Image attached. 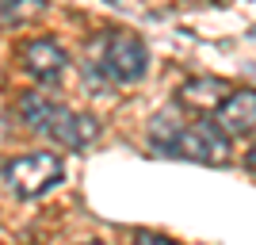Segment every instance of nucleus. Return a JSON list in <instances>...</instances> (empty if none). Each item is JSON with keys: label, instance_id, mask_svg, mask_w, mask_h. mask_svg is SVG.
Listing matches in <instances>:
<instances>
[{"label": "nucleus", "instance_id": "nucleus-1", "mask_svg": "<svg viewBox=\"0 0 256 245\" xmlns=\"http://www.w3.org/2000/svg\"><path fill=\"white\" fill-rule=\"evenodd\" d=\"M62 172L65 165L58 153H23V157L4 165V184L16 199H34V195L50 192L62 180Z\"/></svg>", "mask_w": 256, "mask_h": 245}, {"label": "nucleus", "instance_id": "nucleus-2", "mask_svg": "<svg viewBox=\"0 0 256 245\" xmlns=\"http://www.w3.org/2000/svg\"><path fill=\"white\" fill-rule=\"evenodd\" d=\"M146 62H150V54H146V43L138 35L115 31L111 39H104V54L92 58V69H100L104 77H111L118 85H134V81L146 77Z\"/></svg>", "mask_w": 256, "mask_h": 245}, {"label": "nucleus", "instance_id": "nucleus-3", "mask_svg": "<svg viewBox=\"0 0 256 245\" xmlns=\"http://www.w3.org/2000/svg\"><path fill=\"white\" fill-rule=\"evenodd\" d=\"M172 153L199 161V165H226L230 161V134L218 123H192V127H184Z\"/></svg>", "mask_w": 256, "mask_h": 245}, {"label": "nucleus", "instance_id": "nucleus-4", "mask_svg": "<svg viewBox=\"0 0 256 245\" xmlns=\"http://www.w3.org/2000/svg\"><path fill=\"white\" fill-rule=\"evenodd\" d=\"M218 127H222L230 138L252 134V130H256V88L230 92V100L218 107Z\"/></svg>", "mask_w": 256, "mask_h": 245}, {"label": "nucleus", "instance_id": "nucleus-5", "mask_svg": "<svg viewBox=\"0 0 256 245\" xmlns=\"http://www.w3.org/2000/svg\"><path fill=\"white\" fill-rule=\"evenodd\" d=\"M65 50L54 39H34V43L23 46V65H27V73L34 77V81H58L65 69Z\"/></svg>", "mask_w": 256, "mask_h": 245}, {"label": "nucleus", "instance_id": "nucleus-6", "mask_svg": "<svg viewBox=\"0 0 256 245\" xmlns=\"http://www.w3.org/2000/svg\"><path fill=\"white\" fill-rule=\"evenodd\" d=\"M96 134H100V123L92 115H76V111H65V107H62V115L54 119V127H50V138L62 142V146H69V149H84Z\"/></svg>", "mask_w": 256, "mask_h": 245}, {"label": "nucleus", "instance_id": "nucleus-7", "mask_svg": "<svg viewBox=\"0 0 256 245\" xmlns=\"http://www.w3.org/2000/svg\"><path fill=\"white\" fill-rule=\"evenodd\" d=\"M226 100H230V85L218 77H199V81H188L180 88V104L192 111H218Z\"/></svg>", "mask_w": 256, "mask_h": 245}, {"label": "nucleus", "instance_id": "nucleus-8", "mask_svg": "<svg viewBox=\"0 0 256 245\" xmlns=\"http://www.w3.org/2000/svg\"><path fill=\"white\" fill-rule=\"evenodd\" d=\"M20 115H23V123H27L31 130L50 134L54 119L62 115V107L54 104V100H46V92H27V96L20 100Z\"/></svg>", "mask_w": 256, "mask_h": 245}, {"label": "nucleus", "instance_id": "nucleus-9", "mask_svg": "<svg viewBox=\"0 0 256 245\" xmlns=\"http://www.w3.org/2000/svg\"><path fill=\"white\" fill-rule=\"evenodd\" d=\"M184 127L176 123V115H157L153 119V127H150V138L157 149H176V142H180Z\"/></svg>", "mask_w": 256, "mask_h": 245}, {"label": "nucleus", "instance_id": "nucleus-10", "mask_svg": "<svg viewBox=\"0 0 256 245\" xmlns=\"http://www.w3.org/2000/svg\"><path fill=\"white\" fill-rule=\"evenodd\" d=\"M46 12V0H4V27H16L20 20H27V16H42Z\"/></svg>", "mask_w": 256, "mask_h": 245}, {"label": "nucleus", "instance_id": "nucleus-11", "mask_svg": "<svg viewBox=\"0 0 256 245\" xmlns=\"http://www.w3.org/2000/svg\"><path fill=\"white\" fill-rule=\"evenodd\" d=\"M134 245H176V241L164 237V234H153V230H138V234H134Z\"/></svg>", "mask_w": 256, "mask_h": 245}, {"label": "nucleus", "instance_id": "nucleus-12", "mask_svg": "<svg viewBox=\"0 0 256 245\" xmlns=\"http://www.w3.org/2000/svg\"><path fill=\"white\" fill-rule=\"evenodd\" d=\"M245 165H248V172H256V146L245 153Z\"/></svg>", "mask_w": 256, "mask_h": 245}, {"label": "nucleus", "instance_id": "nucleus-13", "mask_svg": "<svg viewBox=\"0 0 256 245\" xmlns=\"http://www.w3.org/2000/svg\"><path fill=\"white\" fill-rule=\"evenodd\" d=\"M84 245H104V241H84Z\"/></svg>", "mask_w": 256, "mask_h": 245}, {"label": "nucleus", "instance_id": "nucleus-14", "mask_svg": "<svg viewBox=\"0 0 256 245\" xmlns=\"http://www.w3.org/2000/svg\"><path fill=\"white\" fill-rule=\"evenodd\" d=\"M111 4H118V0H111Z\"/></svg>", "mask_w": 256, "mask_h": 245}]
</instances>
